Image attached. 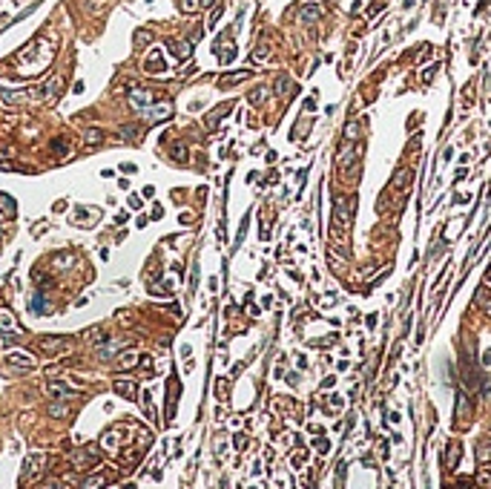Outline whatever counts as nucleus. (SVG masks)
<instances>
[{
  "mask_svg": "<svg viewBox=\"0 0 491 489\" xmlns=\"http://www.w3.org/2000/svg\"><path fill=\"white\" fill-rule=\"evenodd\" d=\"M52 417H69V406L66 403H49V409H46Z\"/></svg>",
  "mask_w": 491,
  "mask_h": 489,
  "instance_id": "nucleus-18",
  "label": "nucleus"
},
{
  "mask_svg": "<svg viewBox=\"0 0 491 489\" xmlns=\"http://www.w3.org/2000/svg\"><path fill=\"white\" fill-rule=\"evenodd\" d=\"M104 484H106V478H104V475H92V478H87V481L81 484V489H101Z\"/></svg>",
  "mask_w": 491,
  "mask_h": 489,
  "instance_id": "nucleus-20",
  "label": "nucleus"
},
{
  "mask_svg": "<svg viewBox=\"0 0 491 489\" xmlns=\"http://www.w3.org/2000/svg\"><path fill=\"white\" fill-rule=\"evenodd\" d=\"M486 279H489V282H491V268H489V274H486Z\"/></svg>",
  "mask_w": 491,
  "mask_h": 489,
  "instance_id": "nucleus-32",
  "label": "nucleus"
},
{
  "mask_svg": "<svg viewBox=\"0 0 491 489\" xmlns=\"http://www.w3.org/2000/svg\"><path fill=\"white\" fill-rule=\"evenodd\" d=\"M87 141H89V144H101V141H104V132H101V130H87Z\"/></svg>",
  "mask_w": 491,
  "mask_h": 489,
  "instance_id": "nucleus-24",
  "label": "nucleus"
},
{
  "mask_svg": "<svg viewBox=\"0 0 491 489\" xmlns=\"http://www.w3.org/2000/svg\"><path fill=\"white\" fill-rule=\"evenodd\" d=\"M144 69H147V72H164V69H167V63H164V55H161V52L155 49L153 55L147 58V63H144Z\"/></svg>",
  "mask_w": 491,
  "mask_h": 489,
  "instance_id": "nucleus-12",
  "label": "nucleus"
},
{
  "mask_svg": "<svg viewBox=\"0 0 491 489\" xmlns=\"http://www.w3.org/2000/svg\"><path fill=\"white\" fill-rule=\"evenodd\" d=\"M460 443H451V452H448V469H454L457 466V460H460Z\"/></svg>",
  "mask_w": 491,
  "mask_h": 489,
  "instance_id": "nucleus-21",
  "label": "nucleus"
},
{
  "mask_svg": "<svg viewBox=\"0 0 491 489\" xmlns=\"http://www.w3.org/2000/svg\"><path fill=\"white\" fill-rule=\"evenodd\" d=\"M37 345H40L43 354H61V351L69 348V339H66V337H40Z\"/></svg>",
  "mask_w": 491,
  "mask_h": 489,
  "instance_id": "nucleus-4",
  "label": "nucleus"
},
{
  "mask_svg": "<svg viewBox=\"0 0 491 489\" xmlns=\"http://www.w3.org/2000/svg\"><path fill=\"white\" fill-rule=\"evenodd\" d=\"M477 300H480V302H486V305H483V308H486V311H489V314H491V297H489V291H486V288H483V291L477 294Z\"/></svg>",
  "mask_w": 491,
  "mask_h": 489,
  "instance_id": "nucleus-25",
  "label": "nucleus"
},
{
  "mask_svg": "<svg viewBox=\"0 0 491 489\" xmlns=\"http://www.w3.org/2000/svg\"><path fill=\"white\" fill-rule=\"evenodd\" d=\"M264 95H267V90H253L250 101H253V104H262V101H264Z\"/></svg>",
  "mask_w": 491,
  "mask_h": 489,
  "instance_id": "nucleus-29",
  "label": "nucleus"
},
{
  "mask_svg": "<svg viewBox=\"0 0 491 489\" xmlns=\"http://www.w3.org/2000/svg\"><path fill=\"white\" fill-rule=\"evenodd\" d=\"M138 115H144L147 121H167V118L173 115V104H170V101H155L144 113H138Z\"/></svg>",
  "mask_w": 491,
  "mask_h": 489,
  "instance_id": "nucleus-3",
  "label": "nucleus"
},
{
  "mask_svg": "<svg viewBox=\"0 0 491 489\" xmlns=\"http://www.w3.org/2000/svg\"><path fill=\"white\" fill-rule=\"evenodd\" d=\"M356 199H348V196H336L333 199V222H336V227L342 230H348V225H351V213H348V205H353Z\"/></svg>",
  "mask_w": 491,
  "mask_h": 489,
  "instance_id": "nucleus-2",
  "label": "nucleus"
},
{
  "mask_svg": "<svg viewBox=\"0 0 491 489\" xmlns=\"http://www.w3.org/2000/svg\"><path fill=\"white\" fill-rule=\"evenodd\" d=\"M43 469H46V455H29V458H26V466H23V481L37 478Z\"/></svg>",
  "mask_w": 491,
  "mask_h": 489,
  "instance_id": "nucleus-5",
  "label": "nucleus"
},
{
  "mask_svg": "<svg viewBox=\"0 0 491 489\" xmlns=\"http://www.w3.org/2000/svg\"><path fill=\"white\" fill-rule=\"evenodd\" d=\"M135 360H138V354H135V351H126L121 360H118V368H129V366H135Z\"/></svg>",
  "mask_w": 491,
  "mask_h": 489,
  "instance_id": "nucleus-22",
  "label": "nucleus"
},
{
  "mask_svg": "<svg viewBox=\"0 0 491 489\" xmlns=\"http://www.w3.org/2000/svg\"><path fill=\"white\" fill-rule=\"evenodd\" d=\"M40 489H66V484H63V481H43Z\"/></svg>",
  "mask_w": 491,
  "mask_h": 489,
  "instance_id": "nucleus-26",
  "label": "nucleus"
},
{
  "mask_svg": "<svg viewBox=\"0 0 491 489\" xmlns=\"http://www.w3.org/2000/svg\"><path fill=\"white\" fill-rule=\"evenodd\" d=\"M173 158H175V161H187V147H184V144L173 150Z\"/></svg>",
  "mask_w": 491,
  "mask_h": 489,
  "instance_id": "nucleus-28",
  "label": "nucleus"
},
{
  "mask_svg": "<svg viewBox=\"0 0 491 489\" xmlns=\"http://www.w3.org/2000/svg\"><path fill=\"white\" fill-rule=\"evenodd\" d=\"M52 153H58V155H69V153H72L69 138H55V141H52Z\"/></svg>",
  "mask_w": 491,
  "mask_h": 489,
  "instance_id": "nucleus-17",
  "label": "nucleus"
},
{
  "mask_svg": "<svg viewBox=\"0 0 491 489\" xmlns=\"http://www.w3.org/2000/svg\"><path fill=\"white\" fill-rule=\"evenodd\" d=\"M0 331L6 337H15L20 328H18V320H15V314L9 311V308H0Z\"/></svg>",
  "mask_w": 491,
  "mask_h": 489,
  "instance_id": "nucleus-6",
  "label": "nucleus"
},
{
  "mask_svg": "<svg viewBox=\"0 0 491 489\" xmlns=\"http://www.w3.org/2000/svg\"><path fill=\"white\" fill-rule=\"evenodd\" d=\"M6 363H9V366H15V368H23V371H32V368H35V357L23 354V351H20V354L15 351V354H9V357H6Z\"/></svg>",
  "mask_w": 491,
  "mask_h": 489,
  "instance_id": "nucleus-10",
  "label": "nucleus"
},
{
  "mask_svg": "<svg viewBox=\"0 0 491 489\" xmlns=\"http://www.w3.org/2000/svg\"><path fill=\"white\" fill-rule=\"evenodd\" d=\"M230 110H233V104H221L218 110H213V113L207 115V127H215V124H218V118H224Z\"/></svg>",
  "mask_w": 491,
  "mask_h": 489,
  "instance_id": "nucleus-16",
  "label": "nucleus"
},
{
  "mask_svg": "<svg viewBox=\"0 0 491 489\" xmlns=\"http://www.w3.org/2000/svg\"><path fill=\"white\" fill-rule=\"evenodd\" d=\"M101 446H104L106 452H118V449H121V429H109V432H104Z\"/></svg>",
  "mask_w": 491,
  "mask_h": 489,
  "instance_id": "nucleus-9",
  "label": "nucleus"
},
{
  "mask_svg": "<svg viewBox=\"0 0 491 489\" xmlns=\"http://www.w3.org/2000/svg\"><path fill=\"white\" fill-rule=\"evenodd\" d=\"M69 463H72V469H78V472L95 469V466L101 463V452H98L95 446H81V449L69 452Z\"/></svg>",
  "mask_w": 491,
  "mask_h": 489,
  "instance_id": "nucleus-1",
  "label": "nucleus"
},
{
  "mask_svg": "<svg viewBox=\"0 0 491 489\" xmlns=\"http://www.w3.org/2000/svg\"><path fill=\"white\" fill-rule=\"evenodd\" d=\"M247 78H250V69H239V72H230V75H224V78L218 81V87H233V84L247 81Z\"/></svg>",
  "mask_w": 491,
  "mask_h": 489,
  "instance_id": "nucleus-14",
  "label": "nucleus"
},
{
  "mask_svg": "<svg viewBox=\"0 0 491 489\" xmlns=\"http://www.w3.org/2000/svg\"><path fill=\"white\" fill-rule=\"evenodd\" d=\"M167 46L173 49V55H175L178 61H184V58H190V49H193V43H190V40H170Z\"/></svg>",
  "mask_w": 491,
  "mask_h": 489,
  "instance_id": "nucleus-11",
  "label": "nucleus"
},
{
  "mask_svg": "<svg viewBox=\"0 0 491 489\" xmlns=\"http://www.w3.org/2000/svg\"><path fill=\"white\" fill-rule=\"evenodd\" d=\"M98 219H101V210H98V207H78L75 216H72L75 225H95Z\"/></svg>",
  "mask_w": 491,
  "mask_h": 489,
  "instance_id": "nucleus-7",
  "label": "nucleus"
},
{
  "mask_svg": "<svg viewBox=\"0 0 491 489\" xmlns=\"http://www.w3.org/2000/svg\"><path fill=\"white\" fill-rule=\"evenodd\" d=\"M123 135H126V138H138V135H141V127H132V124H129V127H123Z\"/></svg>",
  "mask_w": 491,
  "mask_h": 489,
  "instance_id": "nucleus-27",
  "label": "nucleus"
},
{
  "mask_svg": "<svg viewBox=\"0 0 491 489\" xmlns=\"http://www.w3.org/2000/svg\"><path fill=\"white\" fill-rule=\"evenodd\" d=\"M181 6H184V12H195V9H198V0H181Z\"/></svg>",
  "mask_w": 491,
  "mask_h": 489,
  "instance_id": "nucleus-30",
  "label": "nucleus"
},
{
  "mask_svg": "<svg viewBox=\"0 0 491 489\" xmlns=\"http://www.w3.org/2000/svg\"><path fill=\"white\" fill-rule=\"evenodd\" d=\"M319 15H322V6H319V3H302V18H305V20L313 23Z\"/></svg>",
  "mask_w": 491,
  "mask_h": 489,
  "instance_id": "nucleus-15",
  "label": "nucleus"
},
{
  "mask_svg": "<svg viewBox=\"0 0 491 489\" xmlns=\"http://www.w3.org/2000/svg\"><path fill=\"white\" fill-rule=\"evenodd\" d=\"M112 389H115L121 397H126V400H135V395H138V392H135V383H129V380H115V386H112Z\"/></svg>",
  "mask_w": 491,
  "mask_h": 489,
  "instance_id": "nucleus-13",
  "label": "nucleus"
},
{
  "mask_svg": "<svg viewBox=\"0 0 491 489\" xmlns=\"http://www.w3.org/2000/svg\"><path fill=\"white\" fill-rule=\"evenodd\" d=\"M264 58H270V49H267V43L256 46V52H253V61H264Z\"/></svg>",
  "mask_w": 491,
  "mask_h": 489,
  "instance_id": "nucleus-23",
  "label": "nucleus"
},
{
  "mask_svg": "<svg viewBox=\"0 0 491 489\" xmlns=\"http://www.w3.org/2000/svg\"><path fill=\"white\" fill-rule=\"evenodd\" d=\"M49 397H55V400H69V397H75L78 392L69 386V383H49Z\"/></svg>",
  "mask_w": 491,
  "mask_h": 489,
  "instance_id": "nucleus-8",
  "label": "nucleus"
},
{
  "mask_svg": "<svg viewBox=\"0 0 491 489\" xmlns=\"http://www.w3.org/2000/svg\"><path fill=\"white\" fill-rule=\"evenodd\" d=\"M147 40H150V32H144V29H141L138 35H135V43H138V46H141V43H147Z\"/></svg>",
  "mask_w": 491,
  "mask_h": 489,
  "instance_id": "nucleus-31",
  "label": "nucleus"
},
{
  "mask_svg": "<svg viewBox=\"0 0 491 489\" xmlns=\"http://www.w3.org/2000/svg\"><path fill=\"white\" fill-rule=\"evenodd\" d=\"M276 92H279V95H293V92H296V84H293V81H287V78H279Z\"/></svg>",
  "mask_w": 491,
  "mask_h": 489,
  "instance_id": "nucleus-19",
  "label": "nucleus"
}]
</instances>
